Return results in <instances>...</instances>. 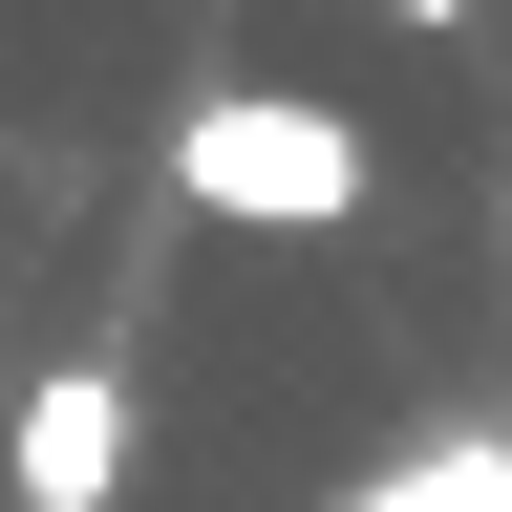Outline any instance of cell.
I'll return each instance as SVG.
<instances>
[{
	"label": "cell",
	"mask_w": 512,
	"mask_h": 512,
	"mask_svg": "<svg viewBox=\"0 0 512 512\" xmlns=\"http://www.w3.org/2000/svg\"><path fill=\"white\" fill-rule=\"evenodd\" d=\"M171 192L235 214V235H342L384 192V150H363V107H320V86H214L171 128Z\"/></svg>",
	"instance_id": "6da1fadb"
},
{
	"label": "cell",
	"mask_w": 512,
	"mask_h": 512,
	"mask_svg": "<svg viewBox=\"0 0 512 512\" xmlns=\"http://www.w3.org/2000/svg\"><path fill=\"white\" fill-rule=\"evenodd\" d=\"M128 491V363H43L22 384V512H107Z\"/></svg>",
	"instance_id": "7a4b0ae2"
},
{
	"label": "cell",
	"mask_w": 512,
	"mask_h": 512,
	"mask_svg": "<svg viewBox=\"0 0 512 512\" xmlns=\"http://www.w3.org/2000/svg\"><path fill=\"white\" fill-rule=\"evenodd\" d=\"M342 512H512V448H406V470H363Z\"/></svg>",
	"instance_id": "3957f363"
},
{
	"label": "cell",
	"mask_w": 512,
	"mask_h": 512,
	"mask_svg": "<svg viewBox=\"0 0 512 512\" xmlns=\"http://www.w3.org/2000/svg\"><path fill=\"white\" fill-rule=\"evenodd\" d=\"M384 22H427V43H448V22H470V0H384Z\"/></svg>",
	"instance_id": "277c9868"
},
{
	"label": "cell",
	"mask_w": 512,
	"mask_h": 512,
	"mask_svg": "<svg viewBox=\"0 0 512 512\" xmlns=\"http://www.w3.org/2000/svg\"><path fill=\"white\" fill-rule=\"evenodd\" d=\"M491 256H512V171H491Z\"/></svg>",
	"instance_id": "5b68a950"
}]
</instances>
